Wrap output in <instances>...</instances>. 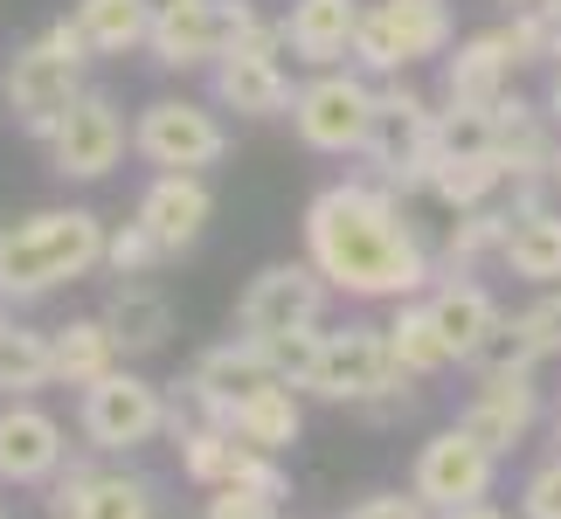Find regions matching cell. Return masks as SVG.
<instances>
[{
    "mask_svg": "<svg viewBox=\"0 0 561 519\" xmlns=\"http://www.w3.org/2000/svg\"><path fill=\"white\" fill-rule=\"evenodd\" d=\"M388 346H396V360H402V374H409V381H430V374H444V367H458L423 298L396 305V319H388Z\"/></svg>",
    "mask_w": 561,
    "mask_h": 519,
    "instance_id": "cell-28",
    "label": "cell"
},
{
    "mask_svg": "<svg viewBox=\"0 0 561 519\" xmlns=\"http://www.w3.org/2000/svg\"><path fill=\"white\" fill-rule=\"evenodd\" d=\"M520 519H561V458L534 464L520 485Z\"/></svg>",
    "mask_w": 561,
    "mask_h": 519,
    "instance_id": "cell-36",
    "label": "cell"
},
{
    "mask_svg": "<svg viewBox=\"0 0 561 519\" xmlns=\"http://www.w3.org/2000/svg\"><path fill=\"white\" fill-rule=\"evenodd\" d=\"M49 519H160V492L139 471H98L70 458L49 478Z\"/></svg>",
    "mask_w": 561,
    "mask_h": 519,
    "instance_id": "cell-14",
    "label": "cell"
},
{
    "mask_svg": "<svg viewBox=\"0 0 561 519\" xmlns=\"http://www.w3.org/2000/svg\"><path fill=\"white\" fill-rule=\"evenodd\" d=\"M222 485H229V492H256V499H285V492H291L285 464H277V450H256V443H243V437H236L229 464H222ZM222 485H215V492H222Z\"/></svg>",
    "mask_w": 561,
    "mask_h": 519,
    "instance_id": "cell-32",
    "label": "cell"
},
{
    "mask_svg": "<svg viewBox=\"0 0 561 519\" xmlns=\"http://www.w3.org/2000/svg\"><path fill=\"white\" fill-rule=\"evenodd\" d=\"M202 519H277V499H256V492H208Z\"/></svg>",
    "mask_w": 561,
    "mask_h": 519,
    "instance_id": "cell-38",
    "label": "cell"
},
{
    "mask_svg": "<svg viewBox=\"0 0 561 519\" xmlns=\"http://www.w3.org/2000/svg\"><path fill=\"white\" fill-rule=\"evenodd\" d=\"M513 70H520V62H513L500 28L465 35L458 49L444 56V104H479V112H492V104L513 91Z\"/></svg>",
    "mask_w": 561,
    "mask_h": 519,
    "instance_id": "cell-22",
    "label": "cell"
},
{
    "mask_svg": "<svg viewBox=\"0 0 561 519\" xmlns=\"http://www.w3.org/2000/svg\"><path fill=\"white\" fill-rule=\"evenodd\" d=\"M437 519H506L492 499H479V506H458V512H437Z\"/></svg>",
    "mask_w": 561,
    "mask_h": 519,
    "instance_id": "cell-41",
    "label": "cell"
},
{
    "mask_svg": "<svg viewBox=\"0 0 561 519\" xmlns=\"http://www.w3.org/2000/svg\"><path fill=\"white\" fill-rule=\"evenodd\" d=\"M160 264H167V250L153 243L146 222H118L112 229V250H104V270H112V277H153Z\"/></svg>",
    "mask_w": 561,
    "mask_h": 519,
    "instance_id": "cell-35",
    "label": "cell"
},
{
    "mask_svg": "<svg viewBox=\"0 0 561 519\" xmlns=\"http://www.w3.org/2000/svg\"><path fill=\"white\" fill-rule=\"evenodd\" d=\"M554 458H561V402H554Z\"/></svg>",
    "mask_w": 561,
    "mask_h": 519,
    "instance_id": "cell-43",
    "label": "cell"
},
{
    "mask_svg": "<svg viewBox=\"0 0 561 519\" xmlns=\"http://www.w3.org/2000/svg\"><path fill=\"white\" fill-rule=\"evenodd\" d=\"M0 519H8V512H0Z\"/></svg>",
    "mask_w": 561,
    "mask_h": 519,
    "instance_id": "cell-46",
    "label": "cell"
},
{
    "mask_svg": "<svg viewBox=\"0 0 561 519\" xmlns=\"http://www.w3.org/2000/svg\"><path fill=\"white\" fill-rule=\"evenodd\" d=\"M360 160H368V181L381 187L430 194V173H437V112H430V97L409 91V83H381Z\"/></svg>",
    "mask_w": 561,
    "mask_h": 519,
    "instance_id": "cell-6",
    "label": "cell"
},
{
    "mask_svg": "<svg viewBox=\"0 0 561 519\" xmlns=\"http://www.w3.org/2000/svg\"><path fill=\"white\" fill-rule=\"evenodd\" d=\"M506 8H541V0H506Z\"/></svg>",
    "mask_w": 561,
    "mask_h": 519,
    "instance_id": "cell-45",
    "label": "cell"
},
{
    "mask_svg": "<svg viewBox=\"0 0 561 519\" xmlns=\"http://www.w3.org/2000/svg\"><path fill=\"white\" fill-rule=\"evenodd\" d=\"M70 21L83 28L91 56H133L153 42V8L146 0H77Z\"/></svg>",
    "mask_w": 561,
    "mask_h": 519,
    "instance_id": "cell-27",
    "label": "cell"
},
{
    "mask_svg": "<svg viewBox=\"0 0 561 519\" xmlns=\"http://www.w3.org/2000/svg\"><path fill=\"white\" fill-rule=\"evenodd\" d=\"M42 146H49V173H56V181H104V173L133 153V125H125L112 91H83L70 104V118H62Z\"/></svg>",
    "mask_w": 561,
    "mask_h": 519,
    "instance_id": "cell-12",
    "label": "cell"
},
{
    "mask_svg": "<svg viewBox=\"0 0 561 519\" xmlns=\"http://www.w3.org/2000/svg\"><path fill=\"white\" fill-rule=\"evenodd\" d=\"M271 381H277V367H271L264 346L243 339V333H229V339H215L208 354L187 367V381H174V388H181V408H187V416L229 429L236 402H250L256 388H271Z\"/></svg>",
    "mask_w": 561,
    "mask_h": 519,
    "instance_id": "cell-13",
    "label": "cell"
},
{
    "mask_svg": "<svg viewBox=\"0 0 561 519\" xmlns=\"http://www.w3.org/2000/svg\"><path fill=\"white\" fill-rule=\"evenodd\" d=\"M360 14H368V0H291L285 8V49L306 70H347Z\"/></svg>",
    "mask_w": 561,
    "mask_h": 519,
    "instance_id": "cell-19",
    "label": "cell"
},
{
    "mask_svg": "<svg viewBox=\"0 0 561 519\" xmlns=\"http://www.w3.org/2000/svg\"><path fill=\"white\" fill-rule=\"evenodd\" d=\"M112 222L98 208H35L0 229V305H42L62 285L104 270Z\"/></svg>",
    "mask_w": 561,
    "mask_h": 519,
    "instance_id": "cell-2",
    "label": "cell"
},
{
    "mask_svg": "<svg viewBox=\"0 0 561 519\" xmlns=\"http://www.w3.org/2000/svg\"><path fill=\"white\" fill-rule=\"evenodd\" d=\"M458 423L485 450L506 458V450H520L534 437V423H541V388H534V374H479L471 402L458 408Z\"/></svg>",
    "mask_w": 561,
    "mask_h": 519,
    "instance_id": "cell-17",
    "label": "cell"
},
{
    "mask_svg": "<svg viewBox=\"0 0 561 519\" xmlns=\"http://www.w3.org/2000/svg\"><path fill=\"white\" fill-rule=\"evenodd\" d=\"M423 305H430V319H437V333H444V346H450V360L458 367H471L479 360V346L492 339V326H500V298H492L471 270H444L437 285L423 291Z\"/></svg>",
    "mask_w": 561,
    "mask_h": 519,
    "instance_id": "cell-18",
    "label": "cell"
},
{
    "mask_svg": "<svg viewBox=\"0 0 561 519\" xmlns=\"http://www.w3.org/2000/svg\"><path fill=\"white\" fill-rule=\"evenodd\" d=\"M133 153L153 173H208V166L229 160V125L215 118V104L153 97L133 118Z\"/></svg>",
    "mask_w": 561,
    "mask_h": 519,
    "instance_id": "cell-9",
    "label": "cell"
},
{
    "mask_svg": "<svg viewBox=\"0 0 561 519\" xmlns=\"http://www.w3.org/2000/svg\"><path fill=\"white\" fill-rule=\"evenodd\" d=\"M49 339H56V388H91V381H104L112 367H125V354H118V333L104 326V319H70V326H49Z\"/></svg>",
    "mask_w": 561,
    "mask_h": 519,
    "instance_id": "cell-25",
    "label": "cell"
},
{
    "mask_svg": "<svg viewBox=\"0 0 561 519\" xmlns=\"http://www.w3.org/2000/svg\"><path fill=\"white\" fill-rule=\"evenodd\" d=\"M70 464V429L42 402H8L0 408V485H49Z\"/></svg>",
    "mask_w": 561,
    "mask_h": 519,
    "instance_id": "cell-15",
    "label": "cell"
},
{
    "mask_svg": "<svg viewBox=\"0 0 561 519\" xmlns=\"http://www.w3.org/2000/svg\"><path fill=\"white\" fill-rule=\"evenodd\" d=\"M548 14H554V35H561V0H548Z\"/></svg>",
    "mask_w": 561,
    "mask_h": 519,
    "instance_id": "cell-44",
    "label": "cell"
},
{
    "mask_svg": "<svg viewBox=\"0 0 561 519\" xmlns=\"http://www.w3.org/2000/svg\"><path fill=\"white\" fill-rule=\"evenodd\" d=\"M506 229H513V201H485V208H465L444 235V270H479L485 256L500 264L506 250Z\"/></svg>",
    "mask_w": 561,
    "mask_h": 519,
    "instance_id": "cell-29",
    "label": "cell"
},
{
    "mask_svg": "<svg viewBox=\"0 0 561 519\" xmlns=\"http://www.w3.org/2000/svg\"><path fill=\"white\" fill-rule=\"evenodd\" d=\"M500 264L520 277V285H541L554 291L561 285V208H513V229H506V250Z\"/></svg>",
    "mask_w": 561,
    "mask_h": 519,
    "instance_id": "cell-24",
    "label": "cell"
},
{
    "mask_svg": "<svg viewBox=\"0 0 561 519\" xmlns=\"http://www.w3.org/2000/svg\"><path fill=\"white\" fill-rule=\"evenodd\" d=\"M375 97L381 83H368L360 70H312L291 97V132L327 160H360L375 125Z\"/></svg>",
    "mask_w": 561,
    "mask_h": 519,
    "instance_id": "cell-8",
    "label": "cell"
},
{
    "mask_svg": "<svg viewBox=\"0 0 561 519\" xmlns=\"http://www.w3.org/2000/svg\"><path fill=\"white\" fill-rule=\"evenodd\" d=\"M133 222L153 229V243H160L167 256L194 250V243L208 235V222H215V187H208V173H153V181H146V194H139V208H133Z\"/></svg>",
    "mask_w": 561,
    "mask_h": 519,
    "instance_id": "cell-16",
    "label": "cell"
},
{
    "mask_svg": "<svg viewBox=\"0 0 561 519\" xmlns=\"http://www.w3.org/2000/svg\"><path fill=\"white\" fill-rule=\"evenodd\" d=\"M306 256L340 298L409 305L437 285L423 235L409 229L402 194L381 181H333L306 201Z\"/></svg>",
    "mask_w": 561,
    "mask_h": 519,
    "instance_id": "cell-1",
    "label": "cell"
},
{
    "mask_svg": "<svg viewBox=\"0 0 561 519\" xmlns=\"http://www.w3.org/2000/svg\"><path fill=\"white\" fill-rule=\"evenodd\" d=\"M229 429L243 443H256V450H285L298 443V429H306V408H298V388L291 381H271V388H256L250 402H236V416H229Z\"/></svg>",
    "mask_w": 561,
    "mask_h": 519,
    "instance_id": "cell-26",
    "label": "cell"
},
{
    "mask_svg": "<svg viewBox=\"0 0 561 519\" xmlns=\"http://www.w3.org/2000/svg\"><path fill=\"white\" fill-rule=\"evenodd\" d=\"M500 35H506L513 62H554V56H561V35H554L548 0H541V8H513V21H506Z\"/></svg>",
    "mask_w": 561,
    "mask_h": 519,
    "instance_id": "cell-34",
    "label": "cell"
},
{
    "mask_svg": "<svg viewBox=\"0 0 561 519\" xmlns=\"http://www.w3.org/2000/svg\"><path fill=\"white\" fill-rule=\"evenodd\" d=\"M42 388H56V339L42 326H21L14 305H0V395L35 402Z\"/></svg>",
    "mask_w": 561,
    "mask_h": 519,
    "instance_id": "cell-23",
    "label": "cell"
},
{
    "mask_svg": "<svg viewBox=\"0 0 561 519\" xmlns=\"http://www.w3.org/2000/svg\"><path fill=\"white\" fill-rule=\"evenodd\" d=\"M146 8H153V21H160V14H181V8H194V0H146Z\"/></svg>",
    "mask_w": 561,
    "mask_h": 519,
    "instance_id": "cell-42",
    "label": "cell"
},
{
    "mask_svg": "<svg viewBox=\"0 0 561 519\" xmlns=\"http://www.w3.org/2000/svg\"><path fill=\"white\" fill-rule=\"evenodd\" d=\"M271 354L277 367V381H291V388H312L319 374V346H327V326H306V333H277V339H256Z\"/></svg>",
    "mask_w": 561,
    "mask_h": 519,
    "instance_id": "cell-33",
    "label": "cell"
},
{
    "mask_svg": "<svg viewBox=\"0 0 561 519\" xmlns=\"http://www.w3.org/2000/svg\"><path fill=\"white\" fill-rule=\"evenodd\" d=\"M208 97L215 112H236V118H291L298 83L277 56H222L208 70Z\"/></svg>",
    "mask_w": 561,
    "mask_h": 519,
    "instance_id": "cell-20",
    "label": "cell"
},
{
    "mask_svg": "<svg viewBox=\"0 0 561 519\" xmlns=\"http://www.w3.org/2000/svg\"><path fill=\"white\" fill-rule=\"evenodd\" d=\"M492 478H500V450H485L465 423L423 437L416 464H409V492H416L430 512H458V506L492 499Z\"/></svg>",
    "mask_w": 561,
    "mask_h": 519,
    "instance_id": "cell-11",
    "label": "cell"
},
{
    "mask_svg": "<svg viewBox=\"0 0 561 519\" xmlns=\"http://www.w3.org/2000/svg\"><path fill=\"white\" fill-rule=\"evenodd\" d=\"M327 305H333V285L312 270V256L298 264H264L236 298V333L243 339H277V333H306V326H327Z\"/></svg>",
    "mask_w": 561,
    "mask_h": 519,
    "instance_id": "cell-10",
    "label": "cell"
},
{
    "mask_svg": "<svg viewBox=\"0 0 561 519\" xmlns=\"http://www.w3.org/2000/svg\"><path fill=\"white\" fill-rule=\"evenodd\" d=\"M500 187H506V166L500 160H437V173H430V194H437L450 215L500 201Z\"/></svg>",
    "mask_w": 561,
    "mask_h": 519,
    "instance_id": "cell-30",
    "label": "cell"
},
{
    "mask_svg": "<svg viewBox=\"0 0 561 519\" xmlns=\"http://www.w3.org/2000/svg\"><path fill=\"white\" fill-rule=\"evenodd\" d=\"M167 423H174L167 388L133 374V367H112L104 381H91L77 395V437L91 458H133L153 437H167Z\"/></svg>",
    "mask_w": 561,
    "mask_h": 519,
    "instance_id": "cell-5",
    "label": "cell"
},
{
    "mask_svg": "<svg viewBox=\"0 0 561 519\" xmlns=\"http://www.w3.org/2000/svg\"><path fill=\"white\" fill-rule=\"evenodd\" d=\"M548 360V346L534 339V326H527V312H506L500 326H492V339L479 346V374H534V367Z\"/></svg>",
    "mask_w": 561,
    "mask_h": 519,
    "instance_id": "cell-31",
    "label": "cell"
},
{
    "mask_svg": "<svg viewBox=\"0 0 561 519\" xmlns=\"http://www.w3.org/2000/svg\"><path fill=\"white\" fill-rule=\"evenodd\" d=\"M548 118H554V125H561V56H554V62H548Z\"/></svg>",
    "mask_w": 561,
    "mask_h": 519,
    "instance_id": "cell-40",
    "label": "cell"
},
{
    "mask_svg": "<svg viewBox=\"0 0 561 519\" xmlns=\"http://www.w3.org/2000/svg\"><path fill=\"white\" fill-rule=\"evenodd\" d=\"M527 326H534V339L548 346V360H561V285L541 291V298L527 305Z\"/></svg>",
    "mask_w": 561,
    "mask_h": 519,
    "instance_id": "cell-39",
    "label": "cell"
},
{
    "mask_svg": "<svg viewBox=\"0 0 561 519\" xmlns=\"http://www.w3.org/2000/svg\"><path fill=\"white\" fill-rule=\"evenodd\" d=\"M306 395L319 402H347V408H368V416H396L409 408V374L388 346V326H340L319 346V374Z\"/></svg>",
    "mask_w": 561,
    "mask_h": 519,
    "instance_id": "cell-4",
    "label": "cell"
},
{
    "mask_svg": "<svg viewBox=\"0 0 561 519\" xmlns=\"http://www.w3.org/2000/svg\"><path fill=\"white\" fill-rule=\"evenodd\" d=\"M91 42H83V28L70 14L49 21L42 35H28L8 62V77H0V97H8V118L21 125L28 139H49L62 118H70V104L91 91L83 83V70H91Z\"/></svg>",
    "mask_w": 561,
    "mask_h": 519,
    "instance_id": "cell-3",
    "label": "cell"
},
{
    "mask_svg": "<svg viewBox=\"0 0 561 519\" xmlns=\"http://www.w3.org/2000/svg\"><path fill=\"white\" fill-rule=\"evenodd\" d=\"M98 319L118 333L125 360H146V354L167 346V333H174V298H167L153 277H112V298H104Z\"/></svg>",
    "mask_w": 561,
    "mask_h": 519,
    "instance_id": "cell-21",
    "label": "cell"
},
{
    "mask_svg": "<svg viewBox=\"0 0 561 519\" xmlns=\"http://www.w3.org/2000/svg\"><path fill=\"white\" fill-rule=\"evenodd\" d=\"M458 49V28H450L444 0H368L354 35V70L360 77H402L409 62L450 56Z\"/></svg>",
    "mask_w": 561,
    "mask_h": 519,
    "instance_id": "cell-7",
    "label": "cell"
},
{
    "mask_svg": "<svg viewBox=\"0 0 561 519\" xmlns=\"http://www.w3.org/2000/svg\"><path fill=\"white\" fill-rule=\"evenodd\" d=\"M347 519H437L416 492H368V499H354Z\"/></svg>",
    "mask_w": 561,
    "mask_h": 519,
    "instance_id": "cell-37",
    "label": "cell"
}]
</instances>
